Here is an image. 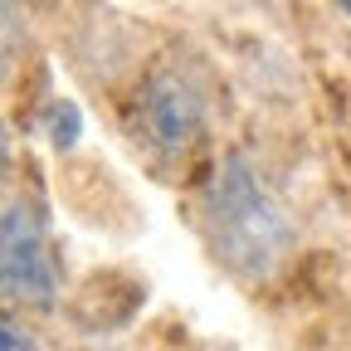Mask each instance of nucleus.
I'll return each mask as SVG.
<instances>
[{"mask_svg": "<svg viewBox=\"0 0 351 351\" xmlns=\"http://www.w3.org/2000/svg\"><path fill=\"white\" fill-rule=\"evenodd\" d=\"M200 230L215 263L239 283H269L298 244L283 200L239 152L219 156V166L210 171L200 195Z\"/></svg>", "mask_w": 351, "mask_h": 351, "instance_id": "nucleus-1", "label": "nucleus"}, {"mask_svg": "<svg viewBox=\"0 0 351 351\" xmlns=\"http://www.w3.org/2000/svg\"><path fill=\"white\" fill-rule=\"evenodd\" d=\"M210 122L205 88L186 64H156L137 88V137L156 156H186Z\"/></svg>", "mask_w": 351, "mask_h": 351, "instance_id": "nucleus-2", "label": "nucleus"}, {"mask_svg": "<svg viewBox=\"0 0 351 351\" xmlns=\"http://www.w3.org/2000/svg\"><path fill=\"white\" fill-rule=\"evenodd\" d=\"M0 278L5 298L20 307H54L59 302V263L49 249V230L34 200L10 195L0 215Z\"/></svg>", "mask_w": 351, "mask_h": 351, "instance_id": "nucleus-3", "label": "nucleus"}, {"mask_svg": "<svg viewBox=\"0 0 351 351\" xmlns=\"http://www.w3.org/2000/svg\"><path fill=\"white\" fill-rule=\"evenodd\" d=\"M44 127H49V142L64 152V147H73V142H78V127H83V122H78V108H73V103L54 98L49 108H44Z\"/></svg>", "mask_w": 351, "mask_h": 351, "instance_id": "nucleus-4", "label": "nucleus"}, {"mask_svg": "<svg viewBox=\"0 0 351 351\" xmlns=\"http://www.w3.org/2000/svg\"><path fill=\"white\" fill-rule=\"evenodd\" d=\"M0 337H5V351H29V341H20V322H15V317H5Z\"/></svg>", "mask_w": 351, "mask_h": 351, "instance_id": "nucleus-5", "label": "nucleus"}, {"mask_svg": "<svg viewBox=\"0 0 351 351\" xmlns=\"http://www.w3.org/2000/svg\"><path fill=\"white\" fill-rule=\"evenodd\" d=\"M341 10H346V15H351V5H341Z\"/></svg>", "mask_w": 351, "mask_h": 351, "instance_id": "nucleus-6", "label": "nucleus"}]
</instances>
